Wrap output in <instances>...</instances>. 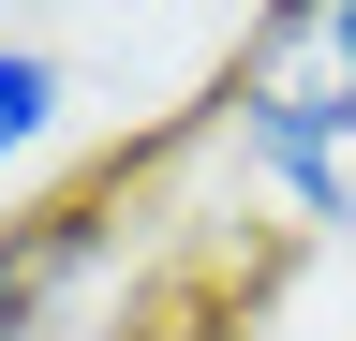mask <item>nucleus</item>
<instances>
[{
    "instance_id": "obj_1",
    "label": "nucleus",
    "mask_w": 356,
    "mask_h": 341,
    "mask_svg": "<svg viewBox=\"0 0 356 341\" xmlns=\"http://www.w3.org/2000/svg\"><path fill=\"white\" fill-rule=\"evenodd\" d=\"M222 149L297 223H356V0H297V15H267L238 45V74H222Z\"/></svg>"
},
{
    "instance_id": "obj_2",
    "label": "nucleus",
    "mask_w": 356,
    "mask_h": 341,
    "mask_svg": "<svg viewBox=\"0 0 356 341\" xmlns=\"http://www.w3.org/2000/svg\"><path fill=\"white\" fill-rule=\"evenodd\" d=\"M74 134V60L60 45H0V178H30Z\"/></svg>"
}]
</instances>
